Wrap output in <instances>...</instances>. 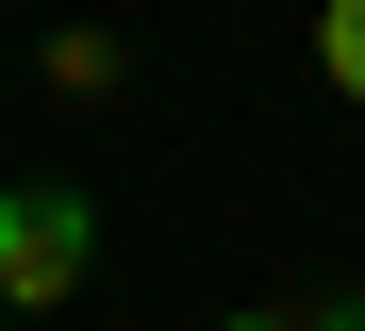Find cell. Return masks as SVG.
<instances>
[{"label": "cell", "mask_w": 365, "mask_h": 331, "mask_svg": "<svg viewBox=\"0 0 365 331\" xmlns=\"http://www.w3.org/2000/svg\"><path fill=\"white\" fill-rule=\"evenodd\" d=\"M83 265H100L83 182H0V315H50V298H83Z\"/></svg>", "instance_id": "obj_1"}, {"label": "cell", "mask_w": 365, "mask_h": 331, "mask_svg": "<svg viewBox=\"0 0 365 331\" xmlns=\"http://www.w3.org/2000/svg\"><path fill=\"white\" fill-rule=\"evenodd\" d=\"M316 66H332V83L365 100V0H316Z\"/></svg>", "instance_id": "obj_2"}, {"label": "cell", "mask_w": 365, "mask_h": 331, "mask_svg": "<svg viewBox=\"0 0 365 331\" xmlns=\"http://www.w3.org/2000/svg\"><path fill=\"white\" fill-rule=\"evenodd\" d=\"M232 331H365V298H299V315H232Z\"/></svg>", "instance_id": "obj_3"}, {"label": "cell", "mask_w": 365, "mask_h": 331, "mask_svg": "<svg viewBox=\"0 0 365 331\" xmlns=\"http://www.w3.org/2000/svg\"><path fill=\"white\" fill-rule=\"evenodd\" d=\"M0 331H17V315H0Z\"/></svg>", "instance_id": "obj_4"}]
</instances>
